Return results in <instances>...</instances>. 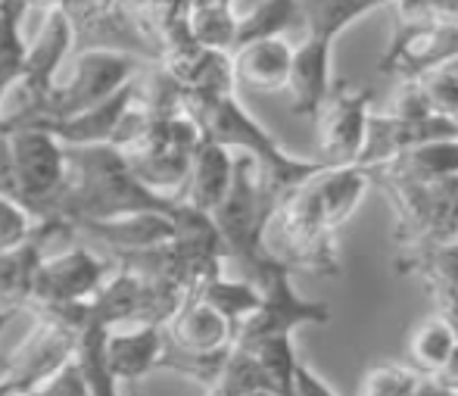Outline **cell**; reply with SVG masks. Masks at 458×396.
<instances>
[{
    "instance_id": "4fadbf2b",
    "label": "cell",
    "mask_w": 458,
    "mask_h": 396,
    "mask_svg": "<svg viewBox=\"0 0 458 396\" xmlns=\"http://www.w3.org/2000/svg\"><path fill=\"white\" fill-rule=\"evenodd\" d=\"M234 162L237 153L231 147L206 138L191 162V175H187L178 200L212 216L222 206V200L228 197L231 185H234Z\"/></svg>"
},
{
    "instance_id": "83f0119b",
    "label": "cell",
    "mask_w": 458,
    "mask_h": 396,
    "mask_svg": "<svg viewBox=\"0 0 458 396\" xmlns=\"http://www.w3.org/2000/svg\"><path fill=\"white\" fill-rule=\"evenodd\" d=\"M19 13H22V0L0 10V79L6 82H19L25 56H29L22 31H19Z\"/></svg>"
},
{
    "instance_id": "2e32d148",
    "label": "cell",
    "mask_w": 458,
    "mask_h": 396,
    "mask_svg": "<svg viewBox=\"0 0 458 396\" xmlns=\"http://www.w3.org/2000/svg\"><path fill=\"white\" fill-rule=\"evenodd\" d=\"M165 347H169V337L165 328L157 324H140L125 334H109V368H113L115 381H140L144 374H150L153 368H163Z\"/></svg>"
},
{
    "instance_id": "d590c367",
    "label": "cell",
    "mask_w": 458,
    "mask_h": 396,
    "mask_svg": "<svg viewBox=\"0 0 458 396\" xmlns=\"http://www.w3.org/2000/svg\"><path fill=\"white\" fill-rule=\"evenodd\" d=\"M66 4L69 0H22V6H35V10H41V13H56V10H66Z\"/></svg>"
},
{
    "instance_id": "3957f363",
    "label": "cell",
    "mask_w": 458,
    "mask_h": 396,
    "mask_svg": "<svg viewBox=\"0 0 458 396\" xmlns=\"http://www.w3.org/2000/svg\"><path fill=\"white\" fill-rule=\"evenodd\" d=\"M386 194L396 212V244L403 253L458 240V178L434 185H403V181L371 178Z\"/></svg>"
},
{
    "instance_id": "f546056e",
    "label": "cell",
    "mask_w": 458,
    "mask_h": 396,
    "mask_svg": "<svg viewBox=\"0 0 458 396\" xmlns=\"http://www.w3.org/2000/svg\"><path fill=\"white\" fill-rule=\"evenodd\" d=\"M418 88L428 97V107L434 116H449V119H458V79L449 73L446 66L434 69V73L415 79Z\"/></svg>"
},
{
    "instance_id": "7c38bea8",
    "label": "cell",
    "mask_w": 458,
    "mask_h": 396,
    "mask_svg": "<svg viewBox=\"0 0 458 396\" xmlns=\"http://www.w3.org/2000/svg\"><path fill=\"white\" fill-rule=\"evenodd\" d=\"M165 337L175 349L191 356H216L234 349L237 331L222 313L209 306L199 297H187L178 315L165 324Z\"/></svg>"
},
{
    "instance_id": "7402d4cb",
    "label": "cell",
    "mask_w": 458,
    "mask_h": 396,
    "mask_svg": "<svg viewBox=\"0 0 458 396\" xmlns=\"http://www.w3.org/2000/svg\"><path fill=\"white\" fill-rule=\"evenodd\" d=\"M396 271L418 275L430 290H458V240L415 253H399Z\"/></svg>"
},
{
    "instance_id": "d6a6232c",
    "label": "cell",
    "mask_w": 458,
    "mask_h": 396,
    "mask_svg": "<svg viewBox=\"0 0 458 396\" xmlns=\"http://www.w3.org/2000/svg\"><path fill=\"white\" fill-rule=\"evenodd\" d=\"M386 6H390L393 16H396L393 31H411V29H424V25L437 22L434 10H430V0H386Z\"/></svg>"
},
{
    "instance_id": "484cf974",
    "label": "cell",
    "mask_w": 458,
    "mask_h": 396,
    "mask_svg": "<svg viewBox=\"0 0 458 396\" xmlns=\"http://www.w3.org/2000/svg\"><path fill=\"white\" fill-rule=\"evenodd\" d=\"M259 359V366L266 368L268 381H272L277 396H293L296 384V368H300V356H296L290 337H277V340H262L253 347H241Z\"/></svg>"
},
{
    "instance_id": "8992f818",
    "label": "cell",
    "mask_w": 458,
    "mask_h": 396,
    "mask_svg": "<svg viewBox=\"0 0 458 396\" xmlns=\"http://www.w3.org/2000/svg\"><path fill=\"white\" fill-rule=\"evenodd\" d=\"M275 228L281 237L277 256L293 271H309V275H340L337 246H334V231L325 225L318 197H315L312 181L293 191L281 203L275 216Z\"/></svg>"
},
{
    "instance_id": "8d00e7d4",
    "label": "cell",
    "mask_w": 458,
    "mask_h": 396,
    "mask_svg": "<svg viewBox=\"0 0 458 396\" xmlns=\"http://www.w3.org/2000/svg\"><path fill=\"white\" fill-rule=\"evenodd\" d=\"M415 396H458V393L443 391V387H437L434 381H428V378H424V384L418 387V393H415Z\"/></svg>"
},
{
    "instance_id": "60d3db41",
    "label": "cell",
    "mask_w": 458,
    "mask_h": 396,
    "mask_svg": "<svg viewBox=\"0 0 458 396\" xmlns=\"http://www.w3.org/2000/svg\"><path fill=\"white\" fill-rule=\"evenodd\" d=\"M10 4H16V0H0V10H4V6H10Z\"/></svg>"
},
{
    "instance_id": "ffe728a7",
    "label": "cell",
    "mask_w": 458,
    "mask_h": 396,
    "mask_svg": "<svg viewBox=\"0 0 458 396\" xmlns=\"http://www.w3.org/2000/svg\"><path fill=\"white\" fill-rule=\"evenodd\" d=\"M455 347H458V337L446 318L443 315L421 318L409 334V366L415 372H421L424 378H434L449 362V356L455 353Z\"/></svg>"
},
{
    "instance_id": "30bf717a",
    "label": "cell",
    "mask_w": 458,
    "mask_h": 396,
    "mask_svg": "<svg viewBox=\"0 0 458 396\" xmlns=\"http://www.w3.org/2000/svg\"><path fill=\"white\" fill-rule=\"evenodd\" d=\"M458 56V25L434 22L424 29L393 31L390 47L384 50L377 69L384 75L421 79L434 69L449 66Z\"/></svg>"
},
{
    "instance_id": "52a82bcc",
    "label": "cell",
    "mask_w": 458,
    "mask_h": 396,
    "mask_svg": "<svg viewBox=\"0 0 458 396\" xmlns=\"http://www.w3.org/2000/svg\"><path fill=\"white\" fill-rule=\"evenodd\" d=\"M256 288L262 290V306L237 331L234 347H253V343L262 340L293 337V331L302 328V324H327L334 315L327 303L306 300V297L296 294L293 269L284 259L256 281Z\"/></svg>"
},
{
    "instance_id": "5bb4252c",
    "label": "cell",
    "mask_w": 458,
    "mask_h": 396,
    "mask_svg": "<svg viewBox=\"0 0 458 396\" xmlns=\"http://www.w3.org/2000/svg\"><path fill=\"white\" fill-rule=\"evenodd\" d=\"M79 228L119 253H144L175 240V212H144L113 222H88Z\"/></svg>"
},
{
    "instance_id": "ba28073f",
    "label": "cell",
    "mask_w": 458,
    "mask_h": 396,
    "mask_svg": "<svg viewBox=\"0 0 458 396\" xmlns=\"http://www.w3.org/2000/svg\"><path fill=\"white\" fill-rule=\"evenodd\" d=\"M371 88L352 82H337L321 107L315 128H318V162L327 168L359 166L362 147L371 122Z\"/></svg>"
},
{
    "instance_id": "4dcf8cb0",
    "label": "cell",
    "mask_w": 458,
    "mask_h": 396,
    "mask_svg": "<svg viewBox=\"0 0 458 396\" xmlns=\"http://www.w3.org/2000/svg\"><path fill=\"white\" fill-rule=\"evenodd\" d=\"M29 396H94V393H91V387H88L81 368L75 366V359H72V362H66L54 378H47L35 393H29Z\"/></svg>"
},
{
    "instance_id": "7a4b0ae2",
    "label": "cell",
    "mask_w": 458,
    "mask_h": 396,
    "mask_svg": "<svg viewBox=\"0 0 458 396\" xmlns=\"http://www.w3.org/2000/svg\"><path fill=\"white\" fill-rule=\"evenodd\" d=\"M184 113L199 122L206 138L231 147L234 153H247V157H253L259 162L266 181L284 200L327 168L325 162H318V159H300L284 151L272 134L241 107L237 94H225V97L184 94Z\"/></svg>"
},
{
    "instance_id": "6da1fadb",
    "label": "cell",
    "mask_w": 458,
    "mask_h": 396,
    "mask_svg": "<svg viewBox=\"0 0 458 396\" xmlns=\"http://www.w3.org/2000/svg\"><path fill=\"white\" fill-rule=\"evenodd\" d=\"M175 210L178 200L147 187L113 144L69 147V181L56 200L50 222L79 228L88 222H113V219Z\"/></svg>"
},
{
    "instance_id": "ac0fdd59",
    "label": "cell",
    "mask_w": 458,
    "mask_h": 396,
    "mask_svg": "<svg viewBox=\"0 0 458 396\" xmlns=\"http://www.w3.org/2000/svg\"><path fill=\"white\" fill-rule=\"evenodd\" d=\"M315 197H318L321 216L325 225L337 235L346 222L352 219V212L359 210L368 187H374L371 175L362 166H346V168H325L312 178Z\"/></svg>"
},
{
    "instance_id": "9a60e30c",
    "label": "cell",
    "mask_w": 458,
    "mask_h": 396,
    "mask_svg": "<svg viewBox=\"0 0 458 396\" xmlns=\"http://www.w3.org/2000/svg\"><path fill=\"white\" fill-rule=\"evenodd\" d=\"M293 54L296 47L287 38H266V41L243 44L234 50L237 84H247L256 90H287Z\"/></svg>"
},
{
    "instance_id": "44dd1931",
    "label": "cell",
    "mask_w": 458,
    "mask_h": 396,
    "mask_svg": "<svg viewBox=\"0 0 458 396\" xmlns=\"http://www.w3.org/2000/svg\"><path fill=\"white\" fill-rule=\"evenodd\" d=\"M193 297L206 300L216 313H222L234 324V331H241L262 306V290L253 281H247V278L243 281H231V278L218 275L209 284H203Z\"/></svg>"
},
{
    "instance_id": "b9f144b4",
    "label": "cell",
    "mask_w": 458,
    "mask_h": 396,
    "mask_svg": "<svg viewBox=\"0 0 458 396\" xmlns=\"http://www.w3.org/2000/svg\"><path fill=\"white\" fill-rule=\"evenodd\" d=\"M250 396H277V393H250Z\"/></svg>"
},
{
    "instance_id": "74e56055",
    "label": "cell",
    "mask_w": 458,
    "mask_h": 396,
    "mask_svg": "<svg viewBox=\"0 0 458 396\" xmlns=\"http://www.w3.org/2000/svg\"><path fill=\"white\" fill-rule=\"evenodd\" d=\"M234 0H193V6H231Z\"/></svg>"
},
{
    "instance_id": "5b68a950",
    "label": "cell",
    "mask_w": 458,
    "mask_h": 396,
    "mask_svg": "<svg viewBox=\"0 0 458 396\" xmlns=\"http://www.w3.org/2000/svg\"><path fill=\"white\" fill-rule=\"evenodd\" d=\"M134 79H140L138 60L128 56L125 50L115 47H91L75 60L69 82L56 84L50 90L44 113L31 125H50V122L72 119L79 113L106 103L109 97H115L122 88H128Z\"/></svg>"
},
{
    "instance_id": "e0dca14e",
    "label": "cell",
    "mask_w": 458,
    "mask_h": 396,
    "mask_svg": "<svg viewBox=\"0 0 458 396\" xmlns=\"http://www.w3.org/2000/svg\"><path fill=\"white\" fill-rule=\"evenodd\" d=\"M368 175L384 181H403V185H434V181L458 178V138L421 144L386 166L368 168Z\"/></svg>"
},
{
    "instance_id": "9c48e42d",
    "label": "cell",
    "mask_w": 458,
    "mask_h": 396,
    "mask_svg": "<svg viewBox=\"0 0 458 396\" xmlns=\"http://www.w3.org/2000/svg\"><path fill=\"white\" fill-rule=\"evenodd\" d=\"M106 278L109 263L97 259L88 246H72V250L56 253V256H44L41 265H38L29 309L88 303L106 284Z\"/></svg>"
},
{
    "instance_id": "4316f807",
    "label": "cell",
    "mask_w": 458,
    "mask_h": 396,
    "mask_svg": "<svg viewBox=\"0 0 458 396\" xmlns=\"http://www.w3.org/2000/svg\"><path fill=\"white\" fill-rule=\"evenodd\" d=\"M424 384V374L409 362H377L362 374L356 396H415Z\"/></svg>"
},
{
    "instance_id": "d4e9b609",
    "label": "cell",
    "mask_w": 458,
    "mask_h": 396,
    "mask_svg": "<svg viewBox=\"0 0 458 396\" xmlns=\"http://www.w3.org/2000/svg\"><path fill=\"white\" fill-rule=\"evenodd\" d=\"M187 29H191L193 44H199V47L234 54L237 35H241V16L234 13V6H191Z\"/></svg>"
},
{
    "instance_id": "f1b7e54d",
    "label": "cell",
    "mask_w": 458,
    "mask_h": 396,
    "mask_svg": "<svg viewBox=\"0 0 458 396\" xmlns=\"http://www.w3.org/2000/svg\"><path fill=\"white\" fill-rule=\"evenodd\" d=\"M38 225L41 222H38L19 200L0 194V256L22 250V246L35 237Z\"/></svg>"
},
{
    "instance_id": "277c9868",
    "label": "cell",
    "mask_w": 458,
    "mask_h": 396,
    "mask_svg": "<svg viewBox=\"0 0 458 396\" xmlns=\"http://www.w3.org/2000/svg\"><path fill=\"white\" fill-rule=\"evenodd\" d=\"M0 132L10 134L19 203L38 222H50L56 200L69 181V147L41 125L0 128Z\"/></svg>"
},
{
    "instance_id": "8fae6325",
    "label": "cell",
    "mask_w": 458,
    "mask_h": 396,
    "mask_svg": "<svg viewBox=\"0 0 458 396\" xmlns=\"http://www.w3.org/2000/svg\"><path fill=\"white\" fill-rule=\"evenodd\" d=\"M334 44L318 41V38H302L296 44L293 54V69H290L287 94H290V109L296 116H306V119H318L321 107L327 103L334 90Z\"/></svg>"
},
{
    "instance_id": "d6986e66",
    "label": "cell",
    "mask_w": 458,
    "mask_h": 396,
    "mask_svg": "<svg viewBox=\"0 0 458 396\" xmlns=\"http://www.w3.org/2000/svg\"><path fill=\"white\" fill-rule=\"evenodd\" d=\"M384 6L386 0H302V29H306V38L334 44L359 19Z\"/></svg>"
},
{
    "instance_id": "836d02e7",
    "label": "cell",
    "mask_w": 458,
    "mask_h": 396,
    "mask_svg": "<svg viewBox=\"0 0 458 396\" xmlns=\"http://www.w3.org/2000/svg\"><path fill=\"white\" fill-rule=\"evenodd\" d=\"M428 381H434L437 387H443V391H449V393H458V347H455V353L449 356L446 366H443L440 372Z\"/></svg>"
},
{
    "instance_id": "cb8c5ba5",
    "label": "cell",
    "mask_w": 458,
    "mask_h": 396,
    "mask_svg": "<svg viewBox=\"0 0 458 396\" xmlns=\"http://www.w3.org/2000/svg\"><path fill=\"white\" fill-rule=\"evenodd\" d=\"M109 328L91 322L75 347V366L81 368L94 396H119V381L109 368Z\"/></svg>"
},
{
    "instance_id": "e575fe53",
    "label": "cell",
    "mask_w": 458,
    "mask_h": 396,
    "mask_svg": "<svg viewBox=\"0 0 458 396\" xmlns=\"http://www.w3.org/2000/svg\"><path fill=\"white\" fill-rule=\"evenodd\" d=\"M430 10H434L437 22L458 25V0H430Z\"/></svg>"
},
{
    "instance_id": "f35d334b",
    "label": "cell",
    "mask_w": 458,
    "mask_h": 396,
    "mask_svg": "<svg viewBox=\"0 0 458 396\" xmlns=\"http://www.w3.org/2000/svg\"><path fill=\"white\" fill-rule=\"evenodd\" d=\"M16 315V309H4V313H0V331L6 328V324H10V318Z\"/></svg>"
},
{
    "instance_id": "603a6c76",
    "label": "cell",
    "mask_w": 458,
    "mask_h": 396,
    "mask_svg": "<svg viewBox=\"0 0 458 396\" xmlns=\"http://www.w3.org/2000/svg\"><path fill=\"white\" fill-rule=\"evenodd\" d=\"M296 25H302V0H259L247 16H241L237 47L266 38H287Z\"/></svg>"
},
{
    "instance_id": "ab89813d",
    "label": "cell",
    "mask_w": 458,
    "mask_h": 396,
    "mask_svg": "<svg viewBox=\"0 0 458 396\" xmlns=\"http://www.w3.org/2000/svg\"><path fill=\"white\" fill-rule=\"evenodd\" d=\"M0 396H22V393H13L10 387H4V384H0Z\"/></svg>"
},
{
    "instance_id": "1f68e13d",
    "label": "cell",
    "mask_w": 458,
    "mask_h": 396,
    "mask_svg": "<svg viewBox=\"0 0 458 396\" xmlns=\"http://www.w3.org/2000/svg\"><path fill=\"white\" fill-rule=\"evenodd\" d=\"M393 116H399V119H428L430 107H428V97H424V90L418 88L415 79H403L396 88V94H393Z\"/></svg>"
}]
</instances>
